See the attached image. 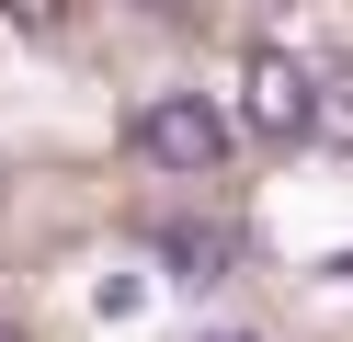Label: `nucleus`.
I'll list each match as a JSON object with an SVG mask.
<instances>
[{"label": "nucleus", "instance_id": "nucleus-1", "mask_svg": "<svg viewBox=\"0 0 353 342\" xmlns=\"http://www.w3.org/2000/svg\"><path fill=\"white\" fill-rule=\"evenodd\" d=\"M137 149L160 160V171L205 182L216 160H228V114H216L205 91H160V103H137Z\"/></svg>", "mask_w": 353, "mask_h": 342}, {"label": "nucleus", "instance_id": "nucleus-2", "mask_svg": "<svg viewBox=\"0 0 353 342\" xmlns=\"http://www.w3.org/2000/svg\"><path fill=\"white\" fill-rule=\"evenodd\" d=\"M239 126L251 137H307V57L296 46H251L239 57Z\"/></svg>", "mask_w": 353, "mask_h": 342}, {"label": "nucleus", "instance_id": "nucleus-3", "mask_svg": "<svg viewBox=\"0 0 353 342\" xmlns=\"http://www.w3.org/2000/svg\"><path fill=\"white\" fill-rule=\"evenodd\" d=\"M160 263H171V285H228V274H239V240L216 217H160Z\"/></svg>", "mask_w": 353, "mask_h": 342}, {"label": "nucleus", "instance_id": "nucleus-4", "mask_svg": "<svg viewBox=\"0 0 353 342\" xmlns=\"http://www.w3.org/2000/svg\"><path fill=\"white\" fill-rule=\"evenodd\" d=\"M307 137L353 149V68H307Z\"/></svg>", "mask_w": 353, "mask_h": 342}, {"label": "nucleus", "instance_id": "nucleus-5", "mask_svg": "<svg viewBox=\"0 0 353 342\" xmlns=\"http://www.w3.org/2000/svg\"><path fill=\"white\" fill-rule=\"evenodd\" d=\"M137 296H148V274H103L92 308H103V319H137Z\"/></svg>", "mask_w": 353, "mask_h": 342}, {"label": "nucleus", "instance_id": "nucleus-6", "mask_svg": "<svg viewBox=\"0 0 353 342\" xmlns=\"http://www.w3.org/2000/svg\"><path fill=\"white\" fill-rule=\"evenodd\" d=\"M319 274H330V285H353V251H330V263H319Z\"/></svg>", "mask_w": 353, "mask_h": 342}, {"label": "nucleus", "instance_id": "nucleus-7", "mask_svg": "<svg viewBox=\"0 0 353 342\" xmlns=\"http://www.w3.org/2000/svg\"><path fill=\"white\" fill-rule=\"evenodd\" d=\"M205 342H262V331H205Z\"/></svg>", "mask_w": 353, "mask_h": 342}, {"label": "nucleus", "instance_id": "nucleus-8", "mask_svg": "<svg viewBox=\"0 0 353 342\" xmlns=\"http://www.w3.org/2000/svg\"><path fill=\"white\" fill-rule=\"evenodd\" d=\"M0 342H12V331H0Z\"/></svg>", "mask_w": 353, "mask_h": 342}]
</instances>
